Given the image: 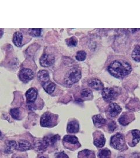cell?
Segmentation results:
<instances>
[{
    "label": "cell",
    "instance_id": "obj_12",
    "mask_svg": "<svg viewBox=\"0 0 140 158\" xmlns=\"http://www.w3.org/2000/svg\"><path fill=\"white\" fill-rule=\"evenodd\" d=\"M50 145L47 138H44L42 140H39L34 144V149L38 152L42 153L45 152Z\"/></svg>",
    "mask_w": 140,
    "mask_h": 158
},
{
    "label": "cell",
    "instance_id": "obj_33",
    "mask_svg": "<svg viewBox=\"0 0 140 158\" xmlns=\"http://www.w3.org/2000/svg\"><path fill=\"white\" fill-rule=\"evenodd\" d=\"M39 158H47V157H46V156H41V157H40Z\"/></svg>",
    "mask_w": 140,
    "mask_h": 158
},
{
    "label": "cell",
    "instance_id": "obj_10",
    "mask_svg": "<svg viewBox=\"0 0 140 158\" xmlns=\"http://www.w3.org/2000/svg\"><path fill=\"white\" fill-rule=\"evenodd\" d=\"M122 108L116 103H111L107 108V115L110 118H114L121 113Z\"/></svg>",
    "mask_w": 140,
    "mask_h": 158
},
{
    "label": "cell",
    "instance_id": "obj_26",
    "mask_svg": "<svg viewBox=\"0 0 140 158\" xmlns=\"http://www.w3.org/2000/svg\"><path fill=\"white\" fill-rule=\"evenodd\" d=\"M86 57V53L85 51H81L77 52L76 55V59L78 61H81V62L84 61L85 60Z\"/></svg>",
    "mask_w": 140,
    "mask_h": 158
},
{
    "label": "cell",
    "instance_id": "obj_15",
    "mask_svg": "<svg viewBox=\"0 0 140 158\" xmlns=\"http://www.w3.org/2000/svg\"><path fill=\"white\" fill-rule=\"evenodd\" d=\"M79 130V125L78 122L76 120L71 121L67 125V131L69 134L77 133Z\"/></svg>",
    "mask_w": 140,
    "mask_h": 158
},
{
    "label": "cell",
    "instance_id": "obj_20",
    "mask_svg": "<svg viewBox=\"0 0 140 158\" xmlns=\"http://www.w3.org/2000/svg\"><path fill=\"white\" fill-rule=\"evenodd\" d=\"M38 77L43 83H45L49 80V73L46 70H40L38 73Z\"/></svg>",
    "mask_w": 140,
    "mask_h": 158
},
{
    "label": "cell",
    "instance_id": "obj_31",
    "mask_svg": "<svg viewBox=\"0 0 140 158\" xmlns=\"http://www.w3.org/2000/svg\"><path fill=\"white\" fill-rule=\"evenodd\" d=\"M107 128H108V130H109V131L110 132H113L114 130H116V128H117L116 123L114 121H112L108 124Z\"/></svg>",
    "mask_w": 140,
    "mask_h": 158
},
{
    "label": "cell",
    "instance_id": "obj_36",
    "mask_svg": "<svg viewBox=\"0 0 140 158\" xmlns=\"http://www.w3.org/2000/svg\"><path fill=\"white\" fill-rule=\"evenodd\" d=\"M118 158H122V157H118Z\"/></svg>",
    "mask_w": 140,
    "mask_h": 158
},
{
    "label": "cell",
    "instance_id": "obj_2",
    "mask_svg": "<svg viewBox=\"0 0 140 158\" xmlns=\"http://www.w3.org/2000/svg\"><path fill=\"white\" fill-rule=\"evenodd\" d=\"M81 78V72L79 69L74 67L69 69L65 74L64 81L65 84L71 85L78 82Z\"/></svg>",
    "mask_w": 140,
    "mask_h": 158
},
{
    "label": "cell",
    "instance_id": "obj_21",
    "mask_svg": "<svg viewBox=\"0 0 140 158\" xmlns=\"http://www.w3.org/2000/svg\"><path fill=\"white\" fill-rule=\"evenodd\" d=\"M22 40V34H21L20 32H17L14 35L13 42L18 47H19L21 46Z\"/></svg>",
    "mask_w": 140,
    "mask_h": 158
},
{
    "label": "cell",
    "instance_id": "obj_17",
    "mask_svg": "<svg viewBox=\"0 0 140 158\" xmlns=\"http://www.w3.org/2000/svg\"><path fill=\"white\" fill-rule=\"evenodd\" d=\"M92 119L94 124L98 128H101L106 124V119L100 114L94 115L92 117Z\"/></svg>",
    "mask_w": 140,
    "mask_h": 158
},
{
    "label": "cell",
    "instance_id": "obj_28",
    "mask_svg": "<svg viewBox=\"0 0 140 158\" xmlns=\"http://www.w3.org/2000/svg\"><path fill=\"white\" fill-rule=\"evenodd\" d=\"M66 43H67V45L69 46H71V47L76 46L78 44V40L75 37L73 36V37L66 40Z\"/></svg>",
    "mask_w": 140,
    "mask_h": 158
},
{
    "label": "cell",
    "instance_id": "obj_32",
    "mask_svg": "<svg viewBox=\"0 0 140 158\" xmlns=\"http://www.w3.org/2000/svg\"><path fill=\"white\" fill-rule=\"evenodd\" d=\"M57 158H69L67 155L64 152H62L58 153L57 155Z\"/></svg>",
    "mask_w": 140,
    "mask_h": 158
},
{
    "label": "cell",
    "instance_id": "obj_19",
    "mask_svg": "<svg viewBox=\"0 0 140 158\" xmlns=\"http://www.w3.org/2000/svg\"><path fill=\"white\" fill-rule=\"evenodd\" d=\"M78 158H95V154L94 151L85 149L78 153Z\"/></svg>",
    "mask_w": 140,
    "mask_h": 158
},
{
    "label": "cell",
    "instance_id": "obj_9",
    "mask_svg": "<svg viewBox=\"0 0 140 158\" xmlns=\"http://www.w3.org/2000/svg\"><path fill=\"white\" fill-rule=\"evenodd\" d=\"M55 60V57L51 54H45L40 59V63L43 67H49L52 65Z\"/></svg>",
    "mask_w": 140,
    "mask_h": 158
},
{
    "label": "cell",
    "instance_id": "obj_34",
    "mask_svg": "<svg viewBox=\"0 0 140 158\" xmlns=\"http://www.w3.org/2000/svg\"><path fill=\"white\" fill-rule=\"evenodd\" d=\"M21 158V157H17V158Z\"/></svg>",
    "mask_w": 140,
    "mask_h": 158
},
{
    "label": "cell",
    "instance_id": "obj_16",
    "mask_svg": "<svg viewBox=\"0 0 140 158\" xmlns=\"http://www.w3.org/2000/svg\"><path fill=\"white\" fill-rule=\"evenodd\" d=\"M88 85L90 87L95 89L96 90H101L103 89V85L99 79H90L88 81Z\"/></svg>",
    "mask_w": 140,
    "mask_h": 158
},
{
    "label": "cell",
    "instance_id": "obj_30",
    "mask_svg": "<svg viewBox=\"0 0 140 158\" xmlns=\"http://www.w3.org/2000/svg\"><path fill=\"white\" fill-rule=\"evenodd\" d=\"M29 33L34 37L39 36L41 34V29H30L29 30Z\"/></svg>",
    "mask_w": 140,
    "mask_h": 158
},
{
    "label": "cell",
    "instance_id": "obj_8",
    "mask_svg": "<svg viewBox=\"0 0 140 158\" xmlns=\"http://www.w3.org/2000/svg\"><path fill=\"white\" fill-rule=\"evenodd\" d=\"M34 77L33 71L28 69H23L19 73V78L24 83H28Z\"/></svg>",
    "mask_w": 140,
    "mask_h": 158
},
{
    "label": "cell",
    "instance_id": "obj_35",
    "mask_svg": "<svg viewBox=\"0 0 140 158\" xmlns=\"http://www.w3.org/2000/svg\"><path fill=\"white\" fill-rule=\"evenodd\" d=\"M1 135V132H0V136Z\"/></svg>",
    "mask_w": 140,
    "mask_h": 158
},
{
    "label": "cell",
    "instance_id": "obj_11",
    "mask_svg": "<svg viewBox=\"0 0 140 158\" xmlns=\"http://www.w3.org/2000/svg\"><path fill=\"white\" fill-rule=\"evenodd\" d=\"M134 119V115L130 112L123 113L118 119L119 123L123 126H126Z\"/></svg>",
    "mask_w": 140,
    "mask_h": 158
},
{
    "label": "cell",
    "instance_id": "obj_6",
    "mask_svg": "<svg viewBox=\"0 0 140 158\" xmlns=\"http://www.w3.org/2000/svg\"><path fill=\"white\" fill-rule=\"evenodd\" d=\"M102 96L105 101L110 102L116 99L118 96V91L114 89V88H104L102 90Z\"/></svg>",
    "mask_w": 140,
    "mask_h": 158
},
{
    "label": "cell",
    "instance_id": "obj_22",
    "mask_svg": "<svg viewBox=\"0 0 140 158\" xmlns=\"http://www.w3.org/2000/svg\"><path fill=\"white\" fill-rule=\"evenodd\" d=\"M45 90L49 94L53 93L56 89V85L52 82H47L43 84Z\"/></svg>",
    "mask_w": 140,
    "mask_h": 158
},
{
    "label": "cell",
    "instance_id": "obj_18",
    "mask_svg": "<svg viewBox=\"0 0 140 158\" xmlns=\"http://www.w3.org/2000/svg\"><path fill=\"white\" fill-rule=\"evenodd\" d=\"M132 139L131 142L129 143L131 147H134L140 141V131L134 130L131 131Z\"/></svg>",
    "mask_w": 140,
    "mask_h": 158
},
{
    "label": "cell",
    "instance_id": "obj_4",
    "mask_svg": "<svg viewBox=\"0 0 140 158\" xmlns=\"http://www.w3.org/2000/svg\"><path fill=\"white\" fill-rule=\"evenodd\" d=\"M62 143L64 147L70 150H75L81 147L78 139L74 135H66L63 139Z\"/></svg>",
    "mask_w": 140,
    "mask_h": 158
},
{
    "label": "cell",
    "instance_id": "obj_5",
    "mask_svg": "<svg viewBox=\"0 0 140 158\" xmlns=\"http://www.w3.org/2000/svg\"><path fill=\"white\" fill-rule=\"evenodd\" d=\"M57 115L50 113H45L40 119V124L43 127H51L56 124Z\"/></svg>",
    "mask_w": 140,
    "mask_h": 158
},
{
    "label": "cell",
    "instance_id": "obj_27",
    "mask_svg": "<svg viewBox=\"0 0 140 158\" xmlns=\"http://www.w3.org/2000/svg\"><path fill=\"white\" fill-rule=\"evenodd\" d=\"M10 114L12 118L15 119H19L20 117V111L18 108H12L10 110Z\"/></svg>",
    "mask_w": 140,
    "mask_h": 158
},
{
    "label": "cell",
    "instance_id": "obj_3",
    "mask_svg": "<svg viewBox=\"0 0 140 158\" xmlns=\"http://www.w3.org/2000/svg\"><path fill=\"white\" fill-rule=\"evenodd\" d=\"M110 146L113 148L120 151H123L127 149L124 136L120 133L112 136L110 139Z\"/></svg>",
    "mask_w": 140,
    "mask_h": 158
},
{
    "label": "cell",
    "instance_id": "obj_7",
    "mask_svg": "<svg viewBox=\"0 0 140 158\" xmlns=\"http://www.w3.org/2000/svg\"><path fill=\"white\" fill-rule=\"evenodd\" d=\"M106 142L105 136L101 131H96L94 134V144L98 148L104 147Z\"/></svg>",
    "mask_w": 140,
    "mask_h": 158
},
{
    "label": "cell",
    "instance_id": "obj_25",
    "mask_svg": "<svg viewBox=\"0 0 140 158\" xmlns=\"http://www.w3.org/2000/svg\"><path fill=\"white\" fill-rule=\"evenodd\" d=\"M81 96L85 99H89L90 98H91L93 94H92V91L89 89H85L82 90L81 93Z\"/></svg>",
    "mask_w": 140,
    "mask_h": 158
},
{
    "label": "cell",
    "instance_id": "obj_13",
    "mask_svg": "<svg viewBox=\"0 0 140 158\" xmlns=\"http://www.w3.org/2000/svg\"><path fill=\"white\" fill-rule=\"evenodd\" d=\"M32 145L30 142L26 140H20L18 142H16L15 149L19 151L23 152L29 150L31 149Z\"/></svg>",
    "mask_w": 140,
    "mask_h": 158
},
{
    "label": "cell",
    "instance_id": "obj_29",
    "mask_svg": "<svg viewBox=\"0 0 140 158\" xmlns=\"http://www.w3.org/2000/svg\"><path fill=\"white\" fill-rule=\"evenodd\" d=\"M60 136L58 135H55L53 136L50 137V138H47L49 144L51 146L54 145L57 141L60 139Z\"/></svg>",
    "mask_w": 140,
    "mask_h": 158
},
{
    "label": "cell",
    "instance_id": "obj_23",
    "mask_svg": "<svg viewBox=\"0 0 140 158\" xmlns=\"http://www.w3.org/2000/svg\"><path fill=\"white\" fill-rule=\"evenodd\" d=\"M111 151L107 149H102L98 153V156L99 158H110L111 157Z\"/></svg>",
    "mask_w": 140,
    "mask_h": 158
},
{
    "label": "cell",
    "instance_id": "obj_1",
    "mask_svg": "<svg viewBox=\"0 0 140 158\" xmlns=\"http://www.w3.org/2000/svg\"><path fill=\"white\" fill-rule=\"evenodd\" d=\"M107 70L113 76L116 78H123L131 73L132 67L126 60L116 59L110 63Z\"/></svg>",
    "mask_w": 140,
    "mask_h": 158
},
{
    "label": "cell",
    "instance_id": "obj_24",
    "mask_svg": "<svg viewBox=\"0 0 140 158\" xmlns=\"http://www.w3.org/2000/svg\"><path fill=\"white\" fill-rule=\"evenodd\" d=\"M131 56L134 61L140 62V45L135 46L132 52Z\"/></svg>",
    "mask_w": 140,
    "mask_h": 158
},
{
    "label": "cell",
    "instance_id": "obj_14",
    "mask_svg": "<svg viewBox=\"0 0 140 158\" xmlns=\"http://www.w3.org/2000/svg\"><path fill=\"white\" fill-rule=\"evenodd\" d=\"M37 96H38V91L35 89L34 88L29 89L26 93V100L28 103L29 104H32L36 101L37 98Z\"/></svg>",
    "mask_w": 140,
    "mask_h": 158
}]
</instances>
